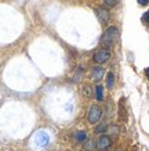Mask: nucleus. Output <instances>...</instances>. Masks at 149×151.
Instances as JSON below:
<instances>
[{
	"instance_id": "1",
	"label": "nucleus",
	"mask_w": 149,
	"mask_h": 151,
	"mask_svg": "<svg viewBox=\"0 0 149 151\" xmlns=\"http://www.w3.org/2000/svg\"><path fill=\"white\" fill-rule=\"evenodd\" d=\"M118 40H119V29L116 27H109V28H106V31L102 33L101 45H102L105 49H109V47L115 46Z\"/></svg>"
},
{
	"instance_id": "13",
	"label": "nucleus",
	"mask_w": 149,
	"mask_h": 151,
	"mask_svg": "<svg viewBox=\"0 0 149 151\" xmlns=\"http://www.w3.org/2000/svg\"><path fill=\"white\" fill-rule=\"evenodd\" d=\"M94 148V140H86L84 142V150H93Z\"/></svg>"
},
{
	"instance_id": "8",
	"label": "nucleus",
	"mask_w": 149,
	"mask_h": 151,
	"mask_svg": "<svg viewBox=\"0 0 149 151\" xmlns=\"http://www.w3.org/2000/svg\"><path fill=\"white\" fill-rule=\"evenodd\" d=\"M94 94H95L97 101H102L104 100V87L101 86V85H98V86L94 89Z\"/></svg>"
},
{
	"instance_id": "7",
	"label": "nucleus",
	"mask_w": 149,
	"mask_h": 151,
	"mask_svg": "<svg viewBox=\"0 0 149 151\" xmlns=\"http://www.w3.org/2000/svg\"><path fill=\"white\" fill-rule=\"evenodd\" d=\"M35 140H36V143L40 147H46L47 144H48V142H50V137H48V134H46L44 132H39L36 134Z\"/></svg>"
},
{
	"instance_id": "18",
	"label": "nucleus",
	"mask_w": 149,
	"mask_h": 151,
	"mask_svg": "<svg viewBox=\"0 0 149 151\" xmlns=\"http://www.w3.org/2000/svg\"><path fill=\"white\" fill-rule=\"evenodd\" d=\"M81 151H84V150H81Z\"/></svg>"
},
{
	"instance_id": "17",
	"label": "nucleus",
	"mask_w": 149,
	"mask_h": 151,
	"mask_svg": "<svg viewBox=\"0 0 149 151\" xmlns=\"http://www.w3.org/2000/svg\"><path fill=\"white\" fill-rule=\"evenodd\" d=\"M145 73H146V76H148V78H149V68H146V69H145Z\"/></svg>"
},
{
	"instance_id": "15",
	"label": "nucleus",
	"mask_w": 149,
	"mask_h": 151,
	"mask_svg": "<svg viewBox=\"0 0 149 151\" xmlns=\"http://www.w3.org/2000/svg\"><path fill=\"white\" fill-rule=\"evenodd\" d=\"M142 22H144L145 25H148V27H149V10L144 14V15H142Z\"/></svg>"
},
{
	"instance_id": "4",
	"label": "nucleus",
	"mask_w": 149,
	"mask_h": 151,
	"mask_svg": "<svg viewBox=\"0 0 149 151\" xmlns=\"http://www.w3.org/2000/svg\"><path fill=\"white\" fill-rule=\"evenodd\" d=\"M94 13L97 14V17H98L99 22L102 24V25H106V24L109 22L111 15H109L108 9H105V7H95V9H94Z\"/></svg>"
},
{
	"instance_id": "14",
	"label": "nucleus",
	"mask_w": 149,
	"mask_h": 151,
	"mask_svg": "<svg viewBox=\"0 0 149 151\" xmlns=\"http://www.w3.org/2000/svg\"><path fill=\"white\" fill-rule=\"evenodd\" d=\"M83 94L86 97H90L91 96V89H90V86L88 85H84L83 86Z\"/></svg>"
},
{
	"instance_id": "12",
	"label": "nucleus",
	"mask_w": 149,
	"mask_h": 151,
	"mask_svg": "<svg viewBox=\"0 0 149 151\" xmlns=\"http://www.w3.org/2000/svg\"><path fill=\"white\" fill-rule=\"evenodd\" d=\"M102 3H104L105 9H112V7H115V6H116L118 0H102Z\"/></svg>"
},
{
	"instance_id": "16",
	"label": "nucleus",
	"mask_w": 149,
	"mask_h": 151,
	"mask_svg": "<svg viewBox=\"0 0 149 151\" xmlns=\"http://www.w3.org/2000/svg\"><path fill=\"white\" fill-rule=\"evenodd\" d=\"M138 1V4L140 6H146L149 3V0H137Z\"/></svg>"
},
{
	"instance_id": "5",
	"label": "nucleus",
	"mask_w": 149,
	"mask_h": 151,
	"mask_svg": "<svg viewBox=\"0 0 149 151\" xmlns=\"http://www.w3.org/2000/svg\"><path fill=\"white\" fill-rule=\"evenodd\" d=\"M111 146H112V140H111V137H109V136H106V134H102V136L97 140V143H95V147H97L99 151L109 150V148H111Z\"/></svg>"
},
{
	"instance_id": "10",
	"label": "nucleus",
	"mask_w": 149,
	"mask_h": 151,
	"mask_svg": "<svg viewBox=\"0 0 149 151\" xmlns=\"http://www.w3.org/2000/svg\"><path fill=\"white\" fill-rule=\"evenodd\" d=\"M75 139H76L79 143H84L87 140V133L83 132V130H81V132H77L76 134H75Z\"/></svg>"
},
{
	"instance_id": "11",
	"label": "nucleus",
	"mask_w": 149,
	"mask_h": 151,
	"mask_svg": "<svg viewBox=\"0 0 149 151\" xmlns=\"http://www.w3.org/2000/svg\"><path fill=\"white\" fill-rule=\"evenodd\" d=\"M106 130H108V124H106V122H104V124L98 125V126L95 128V132L99 133V134H102V133H106Z\"/></svg>"
},
{
	"instance_id": "6",
	"label": "nucleus",
	"mask_w": 149,
	"mask_h": 151,
	"mask_svg": "<svg viewBox=\"0 0 149 151\" xmlns=\"http://www.w3.org/2000/svg\"><path fill=\"white\" fill-rule=\"evenodd\" d=\"M104 68L102 67H99V65H95V67H93L91 68V78L94 79V81H97V82H99L101 79L104 78Z\"/></svg>"
},
{
	"instance_id": "9",
	"label": "nucleus",
	"mask_w": 149,
	"mask_h": 151,
	"mask_svg": "<svg viewBox=\"0 0 149 151\" xmlns=\"http://www.w3.org/2000/svg\"><path fill=\"white\" fill-rule=\"evenodd\" d=\"M113 85H115V75H113V72H108V75H106V87L112 89Z\"/></svg>"
},
{
	"instance_id": "3",
	"label": "nucleus",
	"mask_w": 149,
	"mask_h": 151,
	"mask_svg": "<svg viewBox=\"0 0 149 151\" xmlns=\"http://www.w3.org/2000/svg\"><path fill=\"white\" fill-rule=\"evenodd\" d=\"M101 116H102L101 107H98V105H91L90 110H88V116H87L88 122H90L91 125H95L99 119H101Z\"/></svg>"
},
{
	"instance_id": "2",
	"label": "nucleus",
	"mask_w": 149,
	"mask_h": 151,
	"mask_svg": "<svg viewBox=\"0 0 149 151\" xmlns=\"http://www.w3.org/2000/svg\"><path fill=\"white\" fill-rule=\"evenodd\" d=\"M109 58H111V51L108 50V49H99V50H97L94 53V55H93V60H94L95 64H104V63H106V61H109Z\"/></svg>"
}]
</instances>
